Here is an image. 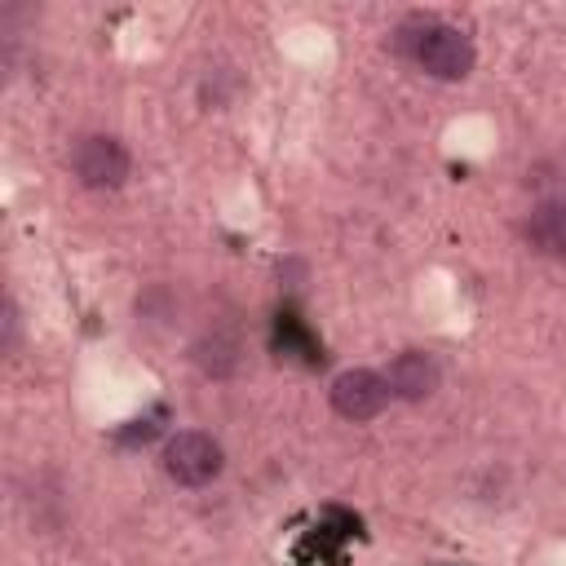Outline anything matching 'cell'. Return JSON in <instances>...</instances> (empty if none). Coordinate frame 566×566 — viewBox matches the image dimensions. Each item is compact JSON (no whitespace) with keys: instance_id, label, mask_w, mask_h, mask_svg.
<instances>
[{"instance_id":"3","label":"cell","mask_w":566,"mask_h":566,"mask_svg":"<svg viewBox=\"0 0 566 566\" xmlns=\"http://www.w3.org/2000/svg\"><path fill=\"white\" fill-rule=\"evenodd\" d=\"M128 150L119 137H106V133H84L75 146H71V172L80 186L88 190H115L128 181Z\"/></svg>"},{"instance_id":"5","label":"cell","mask_w":566,"mask_h":566,"mask_svg":"<svg viewBox=\"0 0 566 566\" xmlns=\"http://www.w3.org/2000/svg\"><path fill=\"white\" fill-rule=\"evenodd\" d=\"M385 380H389V394H394V398H402V402H424V398L438 389L442 367H438V358L424 354V349H402V354L389 358Z\"/></svg>"},{"instance_id":"2","label":"cell","mask_w":566,"mask_h":566,"mask_svg":"<svg viewBox=\"0 0 566 566\" xmlns=\"http://www.w3.org/2000/svg\"><path fill=\"white\" fill-rule=\"evenodd\" d=\"M221 469H226V451L203 429H177L164 442V473L177 486H208Z\"/></svg>"},{"instance_id":"6","label":"cell","mask_w":566,"mask_h":566,"mask_svg":"<svg viewBox=\"0 0 566 566\" xmlns=\"http://www.w3.org/2000/svg\"><path fill=\"white\" fill-rule=\"evenodd\" d=\"M526 243L544 256H566V203L548 199L526 217Z\"/></svg>"},{"instance_id":"1","label":"cell","mask_w":566,"mask_h":566,"mask_svg":"<svg viewBox=\"0 0 566 566\" xmlns=\"http://www.w3.org/2000/svg\"><path fill=\"white\" fill-rule=\"evenodd\" d=\"M398 49L433 80H464L473 71V40L438 18H411L398 31Z\"/></svg>"},{"instance_id":"4","label":"cell","mask_w":566,"mask_h":566,"mask_svg":"<svg viewBox=\"0 0 566 566\" xmlns=\"http://www.w3.org/2000/svg\"><path fill=\"white\" fill-rule=\"evenodd\" d=\"M327 398H332V411H336V416H345V420L363 424V420H376V416L389 407V398H394V394H389L385 371L349 367V371H340V376L332 380Z\"/></svg>"},{"instance_id":"7","label":"cell","mask_w":566,"mask_h":566,"mask_svg":"<svg viewBox=\"0 0 566 566\" xmlns=\"http://www.w3.org/2000/svg\"><path fill=\"white\" fill-rule=\"evenodd\" d=\"M18 345V310H13V301H4V349H13Z\"/></svg>"}]
</instances>
